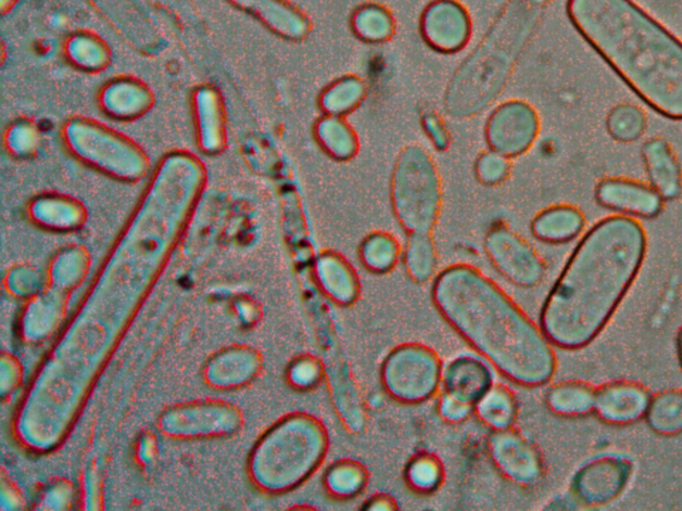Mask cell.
Returning a JSON list of instances; mask_svg holds the SVG:
<instances>
[{
    "label": "cell",
    "mask_w": 682,
    "mask_h": 511,
    "mask_svg": "<svg viewBox=\"0 0 682 511\" xmlns=\"http://www.w3.org/2000/svg\"><path fill=\"white\" fill-rule=\"evenodd\" d=\"M393 208L411 234L429 233L437 222L440 188L433 164L422 152L409 151L399 162L393 181Z\"/></svg>",
    "instance_id": "cell-5"
},
{
    "label": "cell",
    "mask_w": 682,
    "mask_h": 511,
    "mask_svg": "<svg viewBox=\"0 0 682 511\" xmlns=\"http://www.w3.org/2000/svg\"><path fill=\"white\" fill-rule=\"evenodd\" d=\"M596 199L603 207L633 219H652L661 213L664 204L651 184L621 178L603 180L596 188Z\"/></svg>",
    "instance_id": "cell-11"
},
{
    "label": "cell",
    "mask_w": 682,
    "mask_h": 511,
    "mask_svg": "<svg viewBox=\"0 0 682 511\" xmlns=\"http://www.w3.org/2000/svg\"><path fill=\"white\" fill-rule=\"evenodd\" d=\"M437 252L429 233L411 234L407 251H405V267L411 279L417 283H427L437 270Z\"/></svg>",
    "instance_id": "cell-28"
},
{
    "label": "cell",
    "mask_w": 682,
    "mask_h": 511,
    "mask_svg": "<svg viewBox=\"0 0 682 511\" xmlns=\"http://www.w3.org/2000/svg\"><path fill=\"white\" fill-rule=\"evenodd\" d=\"M317 279L326 295L340 305L355 303L361 293V283L355 269L345 258L332 252L317 260Z\"/></svg>",
    "instance_id": "cell-18"
},
{
    "label": "cell",
    "mask_w": 682,
    "mask_h": 511,
    "mask_svg": "<svg viewBox=\"0 0 682 511\" xmlns=\"http://www.w3.org/2000/svg\"><path fill=\"white\" fill-rule=\"evenodd\" d=\"M539 131V117L531 105L514 102L502 105L491 116L488 142L497 154L516 156L534 143Z\"/></svg>",
    "instance_id": "cell-10"
},
{
    "label": "cell",
    "mask_w": 682,
    "mask_h": 511,
    "mask_svg": "<svg viewBox=\"0 0 682 511\" xmlns=\"http://www.w3.org/2000/svg\"><path fill=\"white\" fill-rule=\"evenodd\" d=\"M63 142L79 162L116 180L138 181L149 174L143 150L102 123L74 117L63 127Z\"/></svg>",
    "instance_id": "cell-4"
},
{
    "label": "cell",
    "mask_w": 682,
    "mask_h": 511,
    "mask_svg": "<svg viewBox=\"0 0 682 511\" xmlns=\"http://www.w3.org/2000/svg\"><path fill=\"white\" fill-rule=\"evenodd\" d=\"M493 385V378L488 363L470 356H463L452 361L444 369L443 393L475 408L476 403Z\"/></svg>",
    "instance_id": "cell-14"
},
{
    "label": "cell",
    "mask_w": 682,
    "mask_h": 511,
    "mask_svg": "<svg viewBox=\"0 0 682 511\" xmlns=\"http://www.w3.org/2000/svg\"><path fill=\"white\" fill-rule=\"evenodd\" d=\"M584 227L585 217L581 210L570 205H556L536 216L532 231L541 242L563 244L578 238Z\"/></svg>",
    "instance_id": "cell-19"
},
{
    "label": "cell",
    "mask_w": 682,
    "mask_h": 511,
    "mask_svg": "<svg viewBox=\"0 0 682 511\" xmlns=\"http://www.w3.org/2000/svg\"><path fill=\"white\" fill-rule=\"evenodd\" d=\"M646 233L633 217H605L586 232L552 288L540 327L558 348H584L597 337L637 278Z\"/></svg>",
    "instance_id": "cell-1"
},
{
    "label": "cell",
    "mask_w": 682,
    "mask_h": 511,
    "mask_svg": "<svg viewBox=\"0 0 682 511\" xmlns=\"http://www.w3.org/2000/svg\"><path fill=\"white\" fill-rule=\"evenodd\" d=\"M505 161L507 158L495 151L480 158L479 173L483 175L481 178H483L484 183L495 184L504 179L508 170V163Z\"/></svg>",
    "instance_id": "cell-33"
},
{
    "label": "cell",
    "mask_w": 682,
    "mask_h": 511,
    "mask_svg": "<svg viewBox=\"0 0 682 511\" xmlns=\"http://www.w3.org/2000/svg\"><path fill=\"white\" fill-rule=\"evenodd\" d=\"M651 395L640 384L610 383L596 391L595 412L605 424L626 426L644 419Z\"/></svg>",
    "instance_id": "cell-12"
},
{
    "label": "cell",
    "mask_w": 682,
    "mask_h": 511,
    "mask_svg": "<svg viewBox=\"0 0 682 511\" xmlns=\"http://www.w3.org/2000/svg\"><path fill=\"white\" fill-rule=\"evenodd\" d=\"M646 126H648L646 114L634 104L616 105L607 117L610 137L621 143L636 142L645 133Z\"/></svg>",
    "instance_id": "cell-27"
},
{
    "label": "cell",
    "mask_w": 682,
    "mask_h": 511,
    "mask_svg": "<svg viewBox=\"0 0 682 511\" xmlns=\"http://www.w3.org/2000/svg\"><path fill=\"white\" fill-rule=\"evenodd\" d=\"M66 56L75 67L91 73L109 67L111 61L109 47L102 40L86 34L76 35L68 40Z\"/></svg>",
    "instance_id": "cell-24"
},
{
    "label": "cell",
    "mask_w": 682,
    "mask_h": 511,
    "mask_svg": "<svg viewBox=\"0 0 682 511\" xmlns=\"http://www.w3.org/2000/svg\"><path fill=\"white\" fill-rule=\"evenodd\" d=\"M422 34L428 44L444 52H455L466 46L470 23L466 10L452 0H439L429 5L422 16Z\"/></svg>",
    "instance_id": "cell-13"
},
{
    "label": "cell",
    "mask_w": 682,
    "mask_h": 511,
    "mask_svg": "<svg viewBox=\"0 0 682 511\" xmlns=\"http://www.w3.org/2000/svg\"><path fill=\"white\" fill-rule=\"evenodd\" d=\"M363 509L367 510H395L397 504L395 499L387 495H378L369 499Z\"/></svg>",
    "instance_id": "cell-36"
},
{
    "label": "cell",
    "mask_w": 682,
    "mask_h": 511,
    "mask_svg": "<svg viewBox=\"0 0 682 511\" xmlns=\"http://www.w3.org/2000/svg\"><path fill=\"white\" fill-rule=\"evenodd\" d=\"M485 248L493 266L512 283L531 288L544 279L545 266L531 244L505 227L488 233Z\"/></svg>",
    "instance_id": "cell-7"
},
{
    "label": "cell",
    "mask_w": 682,
    "mask_h": 511,
    "mask_svg": "<svg viewBox=\"0 0 682 511\" xmlns=\"http://www.w3.org/2000/svg\"><path fill=\"white\" fill-rule=\"evenodd\" d=\"M192 103L200 149L207 154L225 150L226 116L219 93L213 87H200Z\"/></svg>",
    "instance_id": "cell-17"
},
{
    "label": "cell",
    "mask_w": 682,
    "mask_h": 511,
    "mask_svg": "<svg viewBox=\"0 0 682 511\" xmlns=\"http://www.w3.org/2000/svg\"><path fill=\"white\" fill-rule=\"evenodd\" d=\"M545 401L557 416L583 417L595 412L596 389L579 381H564L551 387Z\"/></svg>",
    "instance_id": "cell-20"
},
{
    "label": "cell",
    "mask_w": 682,
    "mask_h": 511,
    "mask_svg": "<svg viewBox=\"0 0 682 511\" xmlns=\"http://www.w3.org/2000/svg\"><path fill=\"white\" fill-rule=\"evenodd\" d=\"M632 463L624 457L595 458L574 475L572 489L579 502L586 507H602L615 501L631 478Z\"/></svg>",
    "instance_id": "cell-9"
},
{
    "label": "cell",
    "mask_w": 682,
    "mask_h": 511,
    "mask_svg": "<svg viewBox=\"0 0 682 511\" xmlns=\"http://www.w3.org/2000/svg\"><path fill=\"white\" fill-rule=\"evenodd\" d=\"M367 469L354 460H341L328 469L326 487L334 498H352L361 495L368 484Z\"/></svg>",
    "instance_id": "cell-23"
},
{
    "label": "cell",
    "mask_w": 682,
    "mask_h": 511,
    "mask_svg": "<svg viewBox=\"0 0 682 511\" xmlns=\"http://www.w3.org/2000/svg\"><path fill=\"white\" fill-rule=\"evenodd\" d=\"M4 140L10 154L21 157L31 155L39 140L37 127L27 120L17 122L9 127Z\"/></svg>",
    "instance_id": "cell-32"
},
{
    "label": "cell",
    "mask_w": 682,
    "mask_h": 511,
    "mask_svg": "<svg viewBox=\"0 0 682 511\" xmlns=\"http://www.w3.org/2000/svg\"><path fill=\"white\" fill-rule=\"evenodd\" d=\"M585 42L658 115L682 120V42L632 0H569Z\"/></svg>",
    "instance_id": "cell-3"
},
{
    "label": "cell",
    "mask_w": 682,
    "mask_h": 511,
    "mask_svg": "<svg viewBox=\"0 0 682 511\" xmlns=\"http://www.w3.org/2000/svg\"><path fill=\"white\" fill-rule=\"evenodd\" d=\"M321 378V368L315 360H305L293 369V380L303 386L314 385Z\"/></svg>",
    "instance_id": "cell-35"
},
{
    "label": "cell",
    "mask_w": 682,
    "mask_h": 511,
    "mask_svg": "<svg viewBox=\"0 0 682 511\" xmlns=\"http://www.w3.org/2000/svg\"><path fill=\"white\" fill-rule=\"evenodd\" d=\"M645 419L657 434L679 436L682 433V389H670L651 397Z\"/></svg>",
    "instance_id": "cell-22"
},
{
    "label": "cell",
    "mask_w": 682,
    "mask_h": 511,
    "mask_svg": "<svg viewBox=\"0 0 682 511\" xmlns=\"http://www.w3.org/2000/svg\"><path fill=\"white\" fill-rule=\"evenodd\" d=\"M317 140L334 158H349L355 154L356 138L343 117L327 115L316 127Z\"/></svg>",
    "instance_id": "cell-25"
},
{
    "label": "cell",
    "mask_w": 682,
    "mask_h": 511,
    "mask_svg": "<svg viewBox=\"0 0 682 511\" xmlns=\"http://www.w3.org/2000/svg\"><path fill=\"white\" fill-rule=\"evenodd\" d=\"M363 95L364 88L361 81L355 78L340 80L329 87L321 97L323 110L327 115L343 117L356 107Z\"/></svg>",
    "instance_id": "cell-29"
},
{
    "label": "cell",
    "mask_w": 682,
    "mask_h": 511,
    "mask_svg": "<svg viewBox=\"0 0 682 511\" xmlns=\"http://www.w3.org/2000/svg\"><path fill=\"white\" fill-rule=\"evenodd\" d=\"M475 412V408L470 405L458 401V399L444 395L440 401V413L445 420L458 422L468 419Z\"/></svg>",
    "instance_id": "cell-34"
},
{
    "label": "cell",
    "mask_w": 682,
    "mask_h": 511,
    "mask_svg": "<svg viewBox=\"0 0 682 511\" xmlns=\"http://www.w3.org/2000/svg\"><path fill=\"white\" fill-rule=\"evenodd\" d=\"M432 302L450 327L488 363L517 385L536 387L554 378V344L495 281L466 264L434 278Z\"/></svg>",
    "instance_id": "cell-2"
},
{
    "label": "cell",
    "mask_w": 682,
    "mask_h": 511,
    "mask_svg": "<svg viewBox=\"0 0 682 511\" xmlns=\"http://www.w3.org/2000/svg\"><path fill=\"white\" fill-rule=\"evenodd\" d=\"M354 29L356 35L367 42H383L392 34L391 14L376 5H367L356 13Z\"/></svg>",
    "instance_id": "cell-30"
},
{
    "label": "cell",
    "mask_w": 682,
    "mask_h": 511,
    "mask_svg": "<svg viewBox=\"0 0 682 511\" xmlns=\"http://www.w3.org/2000/svg\"><path fill=\"white\" fill-rule=\"evenodd\" d=\"M99 104L105 115L117 120H134L149 113L154 95L137 79L119 78L109 81L99 93Z\"/></svg>",
    "instance_id": "cell-15"
},
{
    "label": "cell",
    "mask_w": 682,
    "mask_h": 511,
    "mask_svg": "<svg viewBox=\"0 0 682 511\" xmlns=\"http://www.w3.org/2000/svg\"><path fill=\"white\" fill-rule=\"evenodd\" d=\"M443 480V465L437 457L421 455L411 461L407 469V481L414 490L429 493L440 485Z\"/></svg>",
    "instance_id": "cell-31"
},
{
    "label": "cell",
    "mask_w": 682,
    "mask_h": 511,
    "mask_svg": "<svg viewBox=\"0 0 682 511\" xmlns=\"http://www.w3.org/2000/svg\"><path fill=\"white\" fill-rule=\"evenodd\" d=\"M402 246L388 233H372L364 240L361 257L364 266L375 273H383L396 266Z\"/></svg>",
    "instance_id": "cell-26"
},
{
    "label": "cell",
    "mask_w": 682,
    "mask_h": 511,
    "mask_svg": "<svg viewBox=\"0 0 682 511\" xmlns=\"http://www.w3.org/2000/svg\"><path fill=\"white\" fill-rule=\"evenodd\" d=\"M679 352H680V361H681V366H682V331H681L680 337H679Z\"/></svg>",
    "instance_id": "cell-37"
},
{
    "label": "cell",
    "mask_w": 682,
    "mask_h": 511,
    "mask_svg": "<svg viewBox=\"0 0 682 511\" xmlns=\"http://www.w3.org/2000/svg\"><path fill=\"white\" fill-rule=\"evenodd\" d=\"M488 450L493 465L510 483L533 486L543 478L544 462L539 449L514 426L493 431Z\"/></svg>",
    "instance_id": "cell-8"
},
{
    "label": "cell",
    "mask_w": 682,
    "mask_h": 511,
    "mask_svg": "<svg viewBox=\"0 0 682 511\" xmlns=\"http://www.w3.org/2000/svg\"><path fill=\"white\" fill-rule=\"evenodd\" d=\"M476 416L493 431H504L514 426L517 403L507 386L493 384L475 405Z\"/></svg>",
    "instance_id": "cell-21"
},
{
    "label": "cell",
    "mask_w": 682,
    "mask_h": 511,
    "mask_svg": "<svg viewBox=\"0 0 682 511\" xmlns=\"http://www.w3.org/2000/svg\"><path fill=\"white\" fill-rule=\"evenodd\" d=\"M443 373L437 352L426 345L404 344L387 356L380 379L393 399L416 405L437 395L443 384Z\"/></svg>",
    "instance_id": "cell-6"
},
{
    "label": "cell",
    "mask_w": 682,
    "mask_h": 511,
    "mask_svg": "<svg viewBox=\"0 0 682 511\" xmlns=\"http://www.w3.org/2000/svg\"><path fill=\"white\" fill-rule=\"evenodd\" d=\"M643 158L649 184L666 200L682 192V169L672 146L662 138L648 140L643 146Z\"/></svg>",
    "instance_id": "cell-16"
}]
</instances>
